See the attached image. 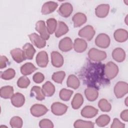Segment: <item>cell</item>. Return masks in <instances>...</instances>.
Here are the masks:
<instances>
[{"instance_id":"cell-1","label":"cell","mask_w":128,"mask_h":128,"mask_svg":"<svg viewBox=\"0 0 128 128\" xmlns=\"http://www.w3.org/2000/svg\"><path fill=\"white\" fill-rule=\"evenodd\" d=\"M82 72L83 81L88 86L96 88L98 85L105 84L104 80H108L104 73V66L101 63L88 64Z\"/></svg>"},{"instance_id":"cell-2","label":"cell","mask_w":128,"mask_h":128,"mask_svg":"<svg viewBox=\"0 0 128 128\" xmlns=\"http://www.w3.org/2000/svg\"><path fill=\"white\" fill-rule=\"evenodd\" d=\"M118 72V68L116 64L112 62H109L104 66V73L105 77L108 80L114 78Z\"/></svg>"},{"instance_id":"cell-3","label":"cell","mask_w":128,"mask_h":128,"mask_svg":"<svg viewBox=\"0 0 128 128\" xmlns=\"http://www.w3.org/2000/svg\"><path fill=\"white\" fill-rule=\"evenodd\" d=\"M88 56L90 60L96 62L102 61L106 58V54L105 52L98 50L95 48H92L90 50Z\"/></svg>"},{"instance_id":"cell-4","label":"cell","mask_w":128,"mask_h":128,"mask_svg":"<svg viewBox=\"0 0 128 128\" xmlns=\"http://www.w3.org/2000/svg\"><path fill=\"white\" fill-rule=\"evenodd\" d=\"M128 92V84L124 82H118L114 87V93L117 98H122Z\"/></svg>"},{"instance_id":"cell-5","label":"cell","mask_w":128,"mask_h":128,"mask_svg":"<svg viewBox=\"0 0 128 128\" xmlns=\"http://www.w3.org/2000/svg\"><path fill=\"white\" fill-rule=\"evenodd\" d=\"M78 34L80 36L90 41L95 34V30L94 28L90 25L86 26L78 32Z\"/></svg>"},{"instance_id":"cell-6","label":"cell","mask_w":128,"mask_h":128,"mask_svg":"<svg viewBox=\"0 0 128 128\" xmlns=\"http://www.w3.org/2000/svg\"><path fill=\"white\" fill-rule=\"evenodd\" d=\"M110 42V40L108 35L105 34H99L95 40L96 44L102 48H106L109 46Z\"/></svg>"},{"instance_id":"cell-7","label":"cell","mask_w":128,"mask_h":128,"mask_svg":"<svg viewBox=\"0 0 128 128\" xmlns=\"http://www.w3.org/2000/svg\"><path fill=\"white\" fill-rule=\"evenodd\" d=\"M48 110L47 108L40 104H34L30 108L31 114L35 117H40L45 114Z\"/></svg>"},{"instance_id":"cell-8","label":"cell","mask_w":128,"mask_h":128,"mask_svg":"<svg viewBox=\"0 0 128 128\" xmlns=\"http://www.w3.org/2000/svg\"><path fill=\"white\" fill-rule=\"evenodd\" d=\"M32 43L38 48H42L46 45V40L36 33H32L28 35Z\"/></svg>"},{"instance_id":"cell-9","label":"cell","mask_w":128,"mask_h":128,"mask_svg":"<svg viewBox=\"0 0 128 128\" xmlns=\"http://www.w3.org/2000/svg\"><path fill=\"white\" fill-rule=\"evenodd\" d=\"M36 30L45 40H48L50 38V34L48 32L44 21L38 20L36 22Z\"/></svg>"},{"instance_id":"cell-10","label":"cell","mask_w":128,"mask_h":128,"mask_svg":"<svg viewBox=\"0 0 128 128\" xmlns=\"http://www.w3.org/2000/svg\"><path fill=\"white\" fill-rule=\"evenodd\" d=\"M68 110V106L61 102H56L51 106L52 112L56 116H62Z\"/></svg>"},{"instance_id":"cell-11","label":"cell","mask_w":128,"mask_h":128,"mask_svg":"<svg viewBox=\"0 0 128 128\" xmlns=\"http://www.w3.org/2000/svg\"><path fill=\"white\" fill-rule=\"evenodd\" d=\"M73 7L69 2L62 4L58 10V13L62 16L67 18L72 13Z\"/></svg>"},{"instance_id":"cell-12","label":"cell","mask_w":128,"mask_h":128,"mask_svg":"<svg viewBox=\"0 0 128 128\" xmlns=\"http://www.w3.org/2000/svg\"><path fill=\"white\" fill-rule=\"evenodd\" d=\"M36 62L40 67L45 68L47 66L48 62V55L46 51L39 52L36 56Z\"/></svg>"},{"instance_id":"cell-13","label":"cell","mask_w":128,"mask_h":128,"mask_svg":"<svg viewBox=\"0 0 128 128\" xmlns=\"http://www.w3.org/2000/svg\"><path fill=\"white\" fill-rule=\"evenodd\" d=\"M73 47L72 42L69 37H65L62 39L58 44L60 50L64 52H67L70 50Z\"/></svg>"},{"instance_id":"cell-14","label":"cell","mask_w":128,"mask_h":128,"mask_svg":"<svg viewBox=\"0 0 128 128\" xmlns=\"http://www.w3.org/2000/svg\"><path fill=\"white\" fill-rule=\"evenodd\" d=\"M98 114V110L94 106H84L81 111V115L86 118H92Z\"/></svg>"},{"instance_id":"cell-15","label":"cell","mask_w":128,"mask_h":128,"mask_svg":"<svg viewBox=\"0 0 128 128\" xmlns=\"http://www.w3.org/2000/svg\"><path fill=\"white\" fill-rule=\"evenodd\" d=\"M58 6L57 2L49 1L45 2L42 6L41 12L43 14H48L54 12Z\"/></svg>"},{"instance_id":"cell-16","label":"cell","mask_w":128,"mask_h":128,"mask_svg":"<svg viewBox=\"0 0 128 128\" xmlns=\"http://www.w3.org/2000/svg\"><path fill=\"white\" fill-rule=\"evenodd\" d=\"M52 64L56 67H61L64 64V58L62 55L58 52L54 51L51 53Z\"/></svg>"},{"instance_id":"cell-17","label":"cell","mask_w":128,"mask_h":128,"mask_svg":"<svg viewBox=\"0 0 128 128\" xmlns=\"http://www.w3.org/2000/svg\"><path fill=\"white\" fill-rule=\"evenodd\" d=\"M12 104L17 108L22 106L25 102V98L24 96L19 92L14 94L10 98Z\"/></svg>"},{"instance_id":"cell-18","label":"cell","mask_w":128,"mask_h":128,"mask_svg":"<svg viewBox=\"0 0 128 128\" xmlns=\"http://www.w3.org/2000/svg\"><path fill=\"white\" fill-rule=\"evenodd\" d=\"M10 53L13 60L18 63L22 62L26 59L23 50L19 48H16L11 50Z\"/></svg>"},{"instance_id":"cell-19","label":"cell","mask_w":128,"mask_h":128,"mask_svg":"<svg viewBox=\"0 0 128 128\" xmlns=\"http://www.w3.org/2000/svg\"><path fill=\"white\" fill-rule=\"evenodd\" d=\"M84 94L87 100L90 102L94 101L98 96V89L93 86H88L85 90Z\"/></svg>"},{"instance_id":"cell-20","label":"cell","mask_w":128,"mask_h":128,"mask_svg":"<svg viewBox=\"0 0 128 128\" xmlns=\"http://www.w3.org/2000/svg\"><path fill=\"white\" fill-rule=\"evenodd\" d=\"M74 48L77 52H82L87 48L88 44L85 40L82 38H77L75 39L73 44Z\"/></svg>"},{"instance_id":"cell-21","label":"cell","mask_w":128,"mask_h":128,"mask_svg":"<svg viewBox=\"0 0 128 128\" xmlns=\"http://www.w3.org/2000/svg\"><path fill=\"white\" fill-rule=\"evenodd\" d=\"M86 16L82 12H78L72 17V20L74 22V27H79L86 22Z\"/></svg>"},{"instance_id":"cell-22","label":"cell","mask_w":128,"mask_h":128,"mask_svg":"<svg viewBox=\"0 0 128 128\" xmlns=\"http://www.w3.org/2000/svg\"><path fill=\"white\" fill-rule=\"evenodd\" d=\"M110 6L108 4H102L98 5L95 10L96 15L100 18L106 17L108 14Z\"/></svg>"},{"instance_id":"cell-23","label":"cell","mask_w":128,"mask_h":128,"mask_svg":"<svg viewBox=\"0 0 128 128\" xmlns=\"http://www.w3.org/2000/svg\"><path fill=\"white\" fill-rule=\"evenodd\" d=\"M22 50L26 59L32 60L36 52V50L30 43H26L22 46Z\"/></svg>"},{"instance_id":"cell-24","label":"cell","mask_w":128,"mask_h":128,"mask_svg":"<svg viewBox=\"0 0 128 128\" xmlns=\"http://www.w3.org/2000/svg\"><path fill=\"white\" fill-rule=\"evenodd\" d=\"M114 36L116 41L120 42H124L128 40V32L124 29H118L114 32Z\"/></svg>"},{"instance_id":"cell-25","label":"cell","mask_w":128,"mask_h":128,"mask_svg":"<svg viewBox=\"0 0 128 128\" xmlns=\"http://www.w3.org/2000/svg\"><path fill=\"white\" fill-rule=\"evenodd\" d=\"M68 31V28L64 22L61 21L58 22L56 28L54 32L56 37L59 38L66 34Z\"/></svg>"},{"instance_id":"cell-26","label":"cell","mask_w":128,"mask_h":128,"mask_svg":"<svg viewBox=\"0 0 128 128\" xmlns=\"http://www.w3.org/2000/svg\"><path fill=\"white\" fill-rule=\"evenodd\" d=\"M112 56L114 60L118 62H123L126 58V52L124 50L120 48H115L112 52Z\"/></svg>"},{"instance_id":"cell-27","label":"cell","mask_w":128,"mask_h":128,"mask_svg":"<svg viewBox=\"0 0 128 128\" xmlns=\"http://www.w3.org/2000/svg\"><path fill=\"white\" fill-rule=\"evenodd\" d=\"M30 94L32 96H34L38 100H42L44 99V95L42 88L38 86H34L30 90Z\"/></svg>"},{"instance_id":"cell-28","label":"cell","mask_w":128,"mask_h":128,"mask_svg":"<svg viewBox=\"0 0 128 128\" xmlns=\"http://www.w3.org/2000/svg\"><path fill=\"white\" fill-rule=\"evenodd\" d=\"M37 68L31 62H26L22 65L20 68V72L24 76L30 74L36 70Z\"/></svg>"},{"instance_id":"cell-29","label":"cell","mask_w":128,"mask_h":128,"mask_svg":"<svg viewBox=\"0 0 128 128\" xmlns=\"http://www.w3.org/2000/svg\"><path fill=\"white\" fill-rule=\"evenodd\" d=\"M42 90L46 96H51L55 92V87L51 82H46L42 85Z\"/></svg>"},{"instance_id":"cell-30","label":"cell","mask_w":128,"mask_h":128,"mask_svg":"<svg viewBox=\"0 0 128 128\" xmlns=\"http://www.w3.org/2000/svg\"><path fill=\"white\" fill-rule=\"evenodd\" d=\"M14 94L13 87L10 86H6L2 87L0 90V96L4 98H10Z\"/></svg>"},{"instance_id":"cell-31","label":"cell","mask_w":128,"mask_h":128,"mask_svg":"<svg viewBox=\"0 0 128 128\" xmlns=\"http://www.w3.org/2000/svg\"><path fill=\"white\" fill-rule=\"evenodd\" d=\"M67 86L74 89H77L80 85L79 79L74 75L70 74L68 76L66 81Z\"/></svg>"},{"instance_id":"cell-32","label":"cell","mask_w":128,"mask_h":128,"mask_svg":"<svg viewBox=\"0 0 128 128\" xmlns=\"http://www.w3.org/2000/svg\"><path fill=\"white\" fill-rule=\"evenodd\" d=\"M84 102V98L79 93L76 94L72 101V108L74 110L78 109Z\"/></svg>"},{"instance_id":"cell-33","label":"cell","mask_w":128,"mask_h":128,"mask_svg":"<svg viewBox=\"0 0 128 128\" xmlns=\"http://www.w3.org/2000/svg\"><path fill=\"white\" fill-rule=\"evenodd\" d=\"M74 126L76 128H92L94 127V124L90 121L78 120L74 122Z\"/></svg>"},{"instance_id":"cell-34","label":"cell","mask_w":128,"mask_h":128,"mask_svg":"<svg viewBox=\"0 0 128 128\" xmlns=\"http://www.w3.org/2000/svg\"><path fill=\"white\" fill-rule=\"evenodd\" d=\"M110 120V117L108 115L102 114L96 119V123L98 126L103 127L108 125Z\"/></svg>"},{"instance_id":"cell-35","label":"cell","mask_w":128,"mask_h":128,"mask_svg":"<svg viewBox=\"0 0 128 128\" xmlns=\"http://www.w3.org/2000/svg\"><path fill=\"white\" fill-rule=\"evenodd\" d=\"M57 22L54 18H50L46 20V28L49 34H52L55 32L57 26Z\"/></svg>"},{"instance_id":"cell-36","label":"cell","mask_w":128,"mask_h":128,"mask_svg":"<svg viewBox=\"0 0 128 128\" xmlns=\"http://www.w3.org/2000/svg\"><path fill=\"white\" fill-rule=\"evenodd\" d=\"M98 106L100 110L104 112H108L112 108L110 104L104 98H102L99 100L98 102Z\"/></svg>"},{"instance_id":"cell-37","label":"cell","mask_w":128,"mask_h":128,"mask_svg":"<svg viewBox=\"0 0 128 128\" xmlns=\"http://www.w3.org/2000/svg\"><path fill=\"white\" fill-rule=\"evenodd\" d=\"M16 75V72L12 68H8L5 71L2 72L0 77L4 80H10L13 78Z\"/></svg>"},{"instance_id":"cell-38","label":"cell","mask_w":128,"mask_h":128,"mask_svg":"<svg viewBox=\"0 0 128 128\" xmlns=\"http://www.w3.org/2000/svg\"><path fill=\"white\" fill-rule=\"evenodd\" d=\"M72 94L73 91L70 90L63 88L60 92L59 96L62 100L64 101H68L70 98Z\"/></svg>"},{"instance_id":"cell-39","label":"cell","mask_w":128,"mask_h":128,"mask_svg":"<svg viewBox=\"0 0 128 128\" xmlns=\"http://www.w3.org/2000/svg\"><path fill=\"white\" fill-rule=\"evenodd\" d=\"M66 74L64 71H58L56 72H54L52 75V80L56 83L62 84L64 79L65 78Z\"/></svg>"},{"instance_id":"cell-40","label":"cell","mask_w":128,"mask_h":128,"mask_svg":"<svg viewBox=\"0 0 128 128\" xmlns=\"http://www.w3.org/2000/svg\"><path fill=\"white\" fill-rule=\"evenodd\" d=\"M10 124L11 127L13 128H20L22 126L23 122L21 118L15 116L10 119Z\"/></svg>"},{"instance_id":"cell-41","label":"cell","mask_w":128,"mask_h":128,"mask_svg":"<svg viewBox=\"0 0 128 128\" xmlns=\"http://www.w3.org/2000/svg\"><path fill=\"white\" fill-rule=\"evenodd\" d=\"M30 80L26 76H22L18 78L17 82L18 86L22 88H26L30 84Z\"/></svg>"},{"instance_id":"cell-42","label":"cell","mask_w":128,"mask_h":128,"mask_svg":"<svg viewBox=\"0 0 128 128\" xmlns=\"http://www.w3.org/2000/svg\"><path fill=\"white\" fill-rule=\"evenodd\" d=\"M39 126L42 128H52L54 127V124L50 120L44 118L40 122Z\"/></svg>"},{"instance_id":"cell-43","label":"cell","mask_w":128,"mask_h":128,"mask_svg":"<svg viewBox=\"0 0 128 128\" xmlns=\"http://www.w3.org/2000/svg\"><path fill=\"white\" fill-rule=\"evenodd\" d=\"M32 79L34 82L36 84H40L44 81V76L42 74L38 72L33 76Z\"/></svg>"},{"instance_id":"cell-44","label":"cell","mask_w":128,"mask_h":128,"mask_svg":"<svg viewBox=\"0 0 128 128\" xmlns=\"http://www.w3.org/2000/svg\"><path fill=\"white\" fill-rule=\"evenodd\" d=\"M124 124L122 123L117 118H114V119L113 122L110 126L112 128H124Z\"/></svg>"},{"instance_id":"cell-45","label":"cell","mask_w":128,"mask_h":128,"mask_svg":"<svg viewBox=\"0 0 128 128\" xmlns=\"http://www.w3.org/2000/svg\"><path fill=\"white\" fill-rule=\"evenodd\" d=\"M8 62V60L6 56H1L0 58V68L1 69L5 68L7 66Z\"/></svg>"},{"instance_id":"cell-46","label":"cell","mask_w":128,"mask_h":128,"mask_svg":"<svg viewBox=\"0 0 128 128\" xmlns=\"http://www.w3.org/2000/svg\"><path fill=\"white\" fill-rule=\"evenodd\" d=\"M120 118L123 120L125 122H128V110H125L121 112Z\"/></svg>"},{"instance_id":"cell-47","label":"cell","mask_w":128,"mask_h":128,"mask_svg":"<svg viewBox=\"0 0 128 128\" xmlns=\"http://www.w3.org/2000/svg\"><path fill=\"white\" fill-rule=\"evenodd\" d=\"M127 21H128V15L126 16V17L125 18V20H124V22H125L126 24L128 25V22Z\"/></svg>"},{"instance_id":"cell-48","label":"cell","mask_w":128,"mask_h":128,"mask_svg":"<svg viewBox=\"0 0 128 128\" xmlns=\"http://www.w3.org/2000/svg\"><path fill=\"white\" fill-rule=\"evenodd\" d=\"M127 101H128V98H126V100H125V104H126V106H128V102H127Z\"/></svg>"},{"instance_id":"cell-49","label":"cell","mask_w":128,"mask_h":128,"mask_svg":"<svg viewBox=\"0 0 128 128\" xmlns=\"http://www.w3.org/2000/svg\"><path fill=\"white\" fill-rule=\"evenodd\" d=\"M124 2H126V4H128V0H124Z\"/></svg>"}]
</instances>
